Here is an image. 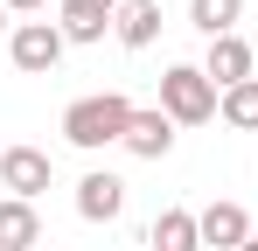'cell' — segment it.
Returning <instances> with one entry per match:
<instances>
[{
    "label": "cell",
    "instance_id": "6da1fadb",
    "mask_svg": "<svg viewBox=\"0 0 258 251\" xmlns=\"http://www.w3.org/2000/svg\"><path fill=\"white\" fill-rule=\"evenodd\" d=\"M133 112H140V105H133L126 91H91V98H77V105L63 112V140L84 147V154H98V147H126Z\"/></svg>",
    "mask_w": 258,
    "mask_h": 251
},
{
    "label": "cell",
    "instance_id": "7a4b0ae2",
    "mask_svg": "<svg viewBox=\"0 0 258 251\" xmlns=\"http://www.w3.org/2000/svg\"><path fill=\"white\" fill-rule=\"evenodd\" d=\"M216 105H223V91L203 77V63H168L161 70V112L174 126H210Z\"/></svg>",
    "mask_w": 258,
    "mask_h": 251
},
{
    "label": "cell",
    "instance_id": "3957f363",
    "mask_svg": "<svg viewBox=\"0 0 258 251\" xmlns=\"http://www.w3.org/2000/svg\"><path fill=\"white\" fill-rule=\"evenodd\" d=\"M63 49H70V42H63L56 21H21V28L7 35V56H14L21 77H49V70L63 63Z\"/></svg>",
    "mask_w": 258,
    "mask_h": 251
},
{
    "label": "cell",
    "instance_id": "277c9868",
    "mask_svg": "<svg viewBox=\"0 0 258 251\" xmlns=\"http://www.w3.org/2000/svg\"><path fill=\"white\" fill-rule=\"evenodd\" d=\"M49 181H56V161H49L42 147H0V189L14 203H35Z\"/></svg>",
    "mask_w": 258,
    "mask_h": 251
},
{
    "label": "cell",
    "instance_id": "5b68a950",
    "mask_svg": "<svg viewBox=\"0 0 258 251\" xmlns=\"http://www.w3.org/2000/svg\"><path fill=\"white\" fill-rule=\"evenodd\" d=\"M77 216L84 223H119L126 216V181L112 167H91L84 181H77Z\"/></svg>",
    "mask_w": 258,
    "mask_h": 251
},
{
    "label": "cell",
    "instance_id": "8992f818",
    "mask_svg": "<svg viewBox=\"0 0 258 251\" xmlns=\"http://www.w3.org/2000/svg\"><path fill=\"white\" fill-rule=\"evenodd\" d=\"M251 42L244 35H216L210 42V56H203V77L216 84V91H237V84H251Z\"/></svg>",
    "mask_w": 258,
    "mask_h": 251
},
{
    "label": "cell",
    "instance_id": "52a82bcc",
    "mask_svg": "<svg viewBox=\"0 0 258 251\" xmlns=\"http://www.w3.org/2000/svg\"><path fill=\"white\" fill-rule=\"evenodd\" d=\"M63 7V42H105L112 35V21H119V0H56Z\"/></svg>",
    "mask_w": 258,
    "mask_h": 251
},
{
    "label": "cell",
    "instance_id": "ba28073f",
    "mask_svg": "<svg viewBox=\"0 0 258 251\" xmlns=\"http://www.w3.org/2000/svg\"><path fill=\"white\" fill-rule=\"evenodd\" d=\"M168 147H174V119L161 112V105H140L126 126V154H140V161H168Z\"/></svg>",
    "mask_w": 258,
    "mask_h": 251
},
{
    "label": "cell",
    "instance_id": "9c48e42d",
    "mask_svg": "<svg viewBox=\"0 0 258 251\" xmlns=\"http://www.w3.org/2000/svg\"><path fill=\"white\" fill-rule=\"evenodd\" d=\"M196 230H203V244H216V251H244L251 216H244V203H210V209H196Z\"/></svg>",
    "mask_w": 258,
    "mask_h": 251
},
{
    "label": "cell",
    "instance_id": "30bf717a",
    "mask_svg": "<svg viewBox=\"0 0 258 251\" xmlns=\"http://www.w3.org/2000/svg\"><path fill=\"white\" fill-rule=\"evenodd\" d=\"M112 35L126 42V49H154V42H161V0H119Z\"/></svg>",
    "mask_w": 258,
    "mask_h": 251
},
{
    "label": "cell",
    "instance_id": "8fae6325",
    "mask_svg": "<svg viewBox=\"0 0 258 251\" xmlns=\"http://www.w3.org/2000/svg\"><path fill=\"white\" fill-rule=\"evenodd\" d=\"M147 244H154V251H203L196 209H161V216L147 223Z\"/></svg>",
    "mask_w": 258,
    "mask_h": 251
},
{
    "label": "cell",
    "instance_id": "7c38bea8",
    "mask_svg": "<svg viewBox=\"0 0 258 251\" xmlns=\"http://www.w3.org/2000/svg\"><path fill=\"white\" fill-rule=\"evenodd\" d=\"M42 244V216H35V203H0V251H35Z\"/></svg>",
    "mask_w": 258,
    "mask_h": 251
},
{
    "label": "cell",
    "instance_id": "4fadbf2b",
    "mask_svg": "<svg viewBox=\"0 0 258 251\" xmlns=\"http://www.w3.org/2000/svg\"><path fill=\"white\" fill-rule=\"evenodd\" d=\"M237 21H244V0H188V28H196L203 42L237 35Z\"/></svg>",
    "mask_w": 258,
    "mask_h": 251
},
{
    "label": "cell",
    "instance_id": "5bb4252c",
    "mask_svg": "<svg viewBox=\"0 0 258 251\" xmlns=\"http://www.w3.org/2000/svg\"><path fill=\"white\" fill-rule=\"evenodd\" d=\"M216 119H223V126H237V133H258V77H251V84H237V91H223Z\"/></svg>",
    "mask_w": 258,
    "mask_h": 251
},
{
    "label": "cell",
    "instance_id": "9a60e30c",
    "mask_svg": "<svg viewBox=\"0 0 258 251\" xmlns=\"http://www.w3.org/2000/svg\"><path fill=\"white\" fill-rule=\"evenodd\" d=\"M0 7H7V14H42L49 0H0Z\"/></svg>",
    "mask_w": 258,
    "mask_h": 251
},
{
    "label": "cell",
    "instance_id": "2e32d148",
    "mask_svg": "<svg viewBox=\"0 0 258 251\" xmlns=\"http://www.w3.org/2000/svg\"><path fill=\"white\" fill-rule=\"evenodd\" d=\"M244 251H258V230H251V237H244Z\"/></svg>",
    "mask_w": 258,
    "mask_h": 251
},
{
    "label": "cell",
    "instance_id": "e0dca14e",
    "mask_svg": "<svg viewBox=\"0 0 258 251\" xmlns=\"http://www.w3.org/2000/svg\"><path fill=\"white\" fill-rule=\"evenodd\" d=\"M0 35H7V7H0Z\"/></svg>",
    "mask_w": 258,
    "mask_h": 251
}]
</instances>
